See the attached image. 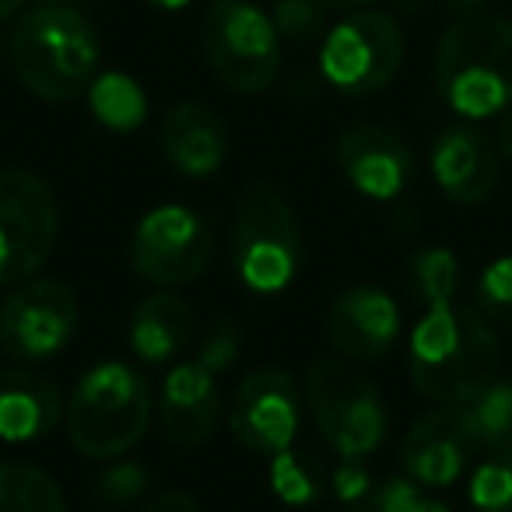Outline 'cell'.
I'll return each instance as SVG.
<instances>
[{
    "label": "cell",
    "instance_id": "cell-1",
    "mask_svg": "<svg viewBox=\"0 0 512 512\" xmlns=\"http://www.w3.org/2000/svg\"><path fill=\"white\" fill-rule=\"evenodd\" d=\"M407 369L421 397L460 407L491 386L502 369L495 323L470 302H432L407 344Z\"/></svg>",
    "mask_w": 512,
    "mask_h": 512
},
{
    "label": "cell",
    "instance_id": "cell-2",
    "mask_svg": "<svg viewBox=\"0 0 512 512\" xmlns=\"http://www.w3.org/2000/svg\"><path fill=\"white\" fill-rule=\"evenodd\" d=\"M435 88L460 120H491L512 109V22L463 15L439 39Z\"/></svg>",
    "mask_w": 512,
    "mask_h": 512
},
{
    "label": "cell",
    "instance_id": "cell-3",
    "mask_svg": "<svg viewBox=\"0 0 512 512\" xmlns=\"http://www.w3.org/2000/svg\"><path fill=\"white\" fill-rule=\"evenodd\" d=\"M8 57L15 78L32 95L46 102H71L99 78L102 43L95 25L78 8L43 4L15 25Z\"/></svg>",
    "mask_w": 512,
    "mask_h": 512
},
{
    "label": "cell",
    "instance_id": "cell-4",
    "mask_svg": "<svg viewBox=\"0 0 512 512\" xmlns=\"http://www.w3.org/2000/svg\"><path fill=\"white\" fill-rule=\"evenodd\" d=\"M151 414L148 379L127 362H99L67 400V439L88 460H116L144 439Z\"/></svg>",
    "mask_w": 512,
    "mask_h": 512
},
{
    "label": "cell",
    "instance_id": "cell-5",
    "mask_svg": "<svg viewBox=\"0 0 512 512\" xmlns=\"http://www.w3.org/2000/svg\"><path fill=\"white\" fill-rule=\"evenodd\" d=\"M232 264L242 285L256 295H278L299 278V218L274 183H256L242 193L232 228Z\"/></svg>",
    "mask_w": 512,
    "mask_h": 512
},
{
    "label": "cell",
    "instance_id": "cell-6",
    "mask_svg": "<svg viewBox=\"0 0 512 512\" xmlns=\"http://www.w3.org/2000/svg\"><path fill=\"white\" fill-rule=\"evenodd\" d=\"M306 407L341 460L372 456L390 428L379 390L344 358H316L306 376Z\"/></svg>",
    "mask_w": 512,
    "mask_h": 512
},
{
    "label": "cell",
    "instance_id": "cell-7",
    "mask_svg": "<svg viewBox=\"0 0 512 512\" xmlns=\"http://www.w3.org/2000/svg\"><path fill=\"white\" fill-rule=\"evenodd\" d=\"M204 53L211 71L239 95H260L281 71L274 18L249 0H214L204 15Z\"/></svg>",
    "mask_w": 512,
    "mask_h": 512
},
{
    "label": "cell",
    "instance_id": "cell-8",
    "mask_svg": "<svg viewBox=\"0 0 512 512\" xmlns=\"http://www.w3.org/2000/svg\"><path fill=\"white\" fill-rule=\"evenodd\" d=\"M404 64V32L383 11H355L323 36L320 74L334 92L362 99L397 78Z\"/></svg>",
    "mask_w": 512,
    "mask_h": 512
},
{
    "label": "cell",
    "instance_id": "cell-9",
    "mask_svg": "<svg viewBox=\"0 0 512 512\" xmlns=\"http://www.w3.org/2000/svg\"><path fill=\"white\" fill-rule=\"evenodd\" d=\"M60 232L57 193L32 169H0V285L29 281Z\"/></svg>",
    "mask_w": 512,
    "mask_h": 512
},
{
    "label": "cell",
    "instance_id": "cell-10",
    "mask_svg": "<svg viewBox=\"0 0 512 512\" xmlns=\"http://www.w3.org/2000/svg\"><path fill=\"white\" fill-rule=\"evenodd\" d=\"M214 253V232L193 207H151L134 228L130 264L148 285L183 288L207 271Z\"/></svg>",
    "mask_w": 512,
    "mask_h": 512
},
{
    "label": "cell",
    "instance_id": "cell-11",
    "mask_svg": "<svg viewBox=\"0 0 512 512\" xmlns=\"http://www.w3.org/2000/svg\"><path fill=\"white\" fill-rule=\"evenodd\" d=\"M81 306L71 285L29 278L0 302V348L18 362H43L74 341Z\"/></svg>",
    "mask_w": 512,
    "mask_h": 512
},
{
    "label": "cell",
    "instance_id": "cell-12",
    "mask_svg": "<svg viewBox=\"0 0 512 512\" xmlns=\"http://www.w3.org/2000/svg\"><path fill=\"white\" fill-rule=\"evenodd\" d=\"M302 425L299 383L288 369H256L239 383L228 407V428L235 442L260 456L285 453L295 446Z\"/></svg>",
    "mask_w": 512,
    "mask_h": 512
},
{
    "label": "cell",
    "instance_id": "cell-13",
    "mask_svg": "<svg viewBox=\"0 0 512 512\" xmlns=\"http://www.w3.org/2000/svg\"><path fill=\"white\" fill-rule=\"evenodd\" d=\"M334 158L351 190L379 204L397 200L414 179L411 144L376 123H355L344 130L334 144Z\"/></svg>",
    "mask_w": 512,
    "mask_h": 512
},
{
    "label": "cell",
    "instance_id": "cell-14",
    "mask_svg": "<svg viewBox=\"0 0 512 512\" xmlns=\"http://www.w3.org/2000/svg\"><path fill=\"white\" fill-rule=\"evenodd\" d=\"M327 337L348 362H379L400 337V309L390 292L376 285L344 288L327 316Z\"/></svg>",
    "mask_w": 512,
    "mask_h": 512
},
{
    "label": "cell",
    "instance_id": "cell-15",
    "mask_svg": "<svg viewBox=\"0 0 512 512\" xmlns=\"http://www.w3.org/2000/svg\"><path fill=\"white\" fill-rule=\"evenodd\" d=\"M474 439L456 407H435L407 428L400 442V463L411 481L425 488H453L470 467Z\"/></svg>",
    "mask_w": 512,
    "mask_h": 512
},
{
    "label": "cell",
    "instance_id": "cell-16",
    "mask_svg": "<svg viewBox=\"0 0 512 512\" xmlns=\"http://www.w3.org/2000/svg\"><path fill=\"white\" fill-rule=\"evenodd\" d=\"M432 179L456 204H481L495 193L502 151L474 123H453L432 144Z\"/></svg>",
    "mask_w": 512,
    "mask_h": 512
},
{
    "label": "cell",
    "instance_id": "cell-17",
    "mask_svg": "<svg viewBox=\"0 0 512 512\" xmlns=\"http://www.w3.org/2000/svg\"><path fill=\"white\" fill-rule=\"evenodd\" d=\"M155 407L165 439L176 442V446H200V442L211 439L221 414L218 376L204 369L197 358L172 365Z\"/></svg>",
    "mask_w": 512,
    "mask_h": 512
},
{
    "label": "cell",
    "instance_id": "cell-18",
    "mask_svg": "<svg viewBox=\"0 0 512 512\" xmlns=\"http://www.w3.org/2000/svg\"><path fill=\"white\" fill-rule=\"evenodd\" d=\"M162 151L172 169L190 179H207L228 158L225 120L204 102H179L162 123Z\"/></svg>",
    "mask_w": 512,
    "mask_h": 512
},
{
    "label": "cell",
    "instance_id": "cell-19",
    "mask_svg": "<svg viewBox=\"0 0 512 512\" xmlns=\"http://www.w3.org/2000/svg\"><path fill=\"white\" fill-rule=\"evenodd\" d=\"M64 400L50 376L32 369L0 372V439L36 442L57 428Z\"/></svg>",
    "mask_w": 512,
    "mask_h": 512
},
{
    "label": "cell",
    "instance_id": "cell-20",
    "mask_svg": "<svg viewBox=\"0 0 512 512\" xmlns=\"http://www.w3.org/2000/svg\"><path fill=\"white\" fill-rule=\"evenodd\" d=\"M193 337V309L179 295L155 292L130 316V351L144 365H169Z\"/></svg>",
    "mask_w": 512,
    "mask_h": 512
},
{
    "label": "cell",
    "instance_id": "cell-21",
    "mask_svg": "<svg viewBox=\"0 0 512 512\" xmlns=\"http://www.w3.org/2000/svg\"><path fill=\"white\" fill-rule=\"evenodd\" d=\"M456 411L477 449L491 456H512V379H495Z\"/></svg>",
    "mask_w": 512,
    "mask_h": 512
},
{
    "label": "cell",
    "instance_id": "cell-22",
    "mask_svg": "<svg viewBox=\"0 0 512 512\" xmlns=\"http://www.w3.org/2000/svg\"><path fill=\"white\" fill-rule=\"evenodd\" d=\"M88 106H92L95 120L116 134H130L148 120V95L123 71L99 74L88 88Z\"/></svg>",
    "mask_w": 512,
    "mask_h": 512
},
{
    "label": "cell",
    "instance_id": "cell-23",
    "mask_svg": "<svg viewBox=\"0 0 512 512\" xmlns=\"http://www.w3.org/2000/svg\"><path fill=\"white\" fill-rule=\"evenodd\" d=\"M0 512H67L64 491L32 463H0Z\"/></svg>",
    "mask_w": 512,
    "mask_h": 512
},
{
    "label": "cell",
    "instance_id": "cell-24",
    "mask_svg": "<svg viewBox=\"0 0 512 512\" xmlns=\"http://www.w3.org/2000/svg\"><path fill=\"white\" fill-rule=\"evenodd\" d=\"M407 281L421 306L449 302L460 292V260L446 246H425L407 260Z\"/></svg>",
    "mask_w": 512,
    "mask_h": 512
},
{
    "label": "cell",
    "instance_id": "cell-25",
    "mask_svg": "<svg viewBox=\"0 0 512 512\" xmlns=\"http://www.w3.org/2000/svg\"><path fill=\"white\" fill-rule=\"evenodd\" d=\"M271 488L285 505H313L323 495V470L309 453L288 446L271 456Z\"/></svg>",
    "mask_w": 512,
    "mask_h": 512
},
{
    "label": "cell",
    "instance_id": "cell-26",
    "mask_svg": "<svg viewBox=\"0 0 512 512\" xmlns=\"http://www.w3.org/2000/svg\"><path fill=\"white\" fill-rule=\"evenodd\" d=\"M467 498L474 512H512V456H488L477 463Z\"/></svg>",
    "mask_w": 512,
    "mask_h": 512
},
{
    "label": "cell",
    "instance_id": "cell-27",
    "mask_svg": "<svg viewBox=\"0 0 512 512\" xmlns=\"http://www.w3.org/2000/svg\"><path fill=\"white\" fill-rule=\"evenodd\" d=\"M362 512H453V509L442 498L428 495L425 484L411 481L407 474H393L383 484H376V491L362 505Z\"/></svg>",
    "mask_w": 512,
    "mask_h": 512
},
{
    "label": "cell",
    "instance_id": "cell-28",
    "mask_svg": "<svg viewBox=\"0 0 512 512\" xmlns=\"http://www.w3.org/2000/svg\"><path fill=\"white\" fill-rule=\"evenodd\" d=\"M474 306L491 323H502L512 330V256H498L484 267L474 288Z\"/></svg>",
    "mask_w": 512,
    "mask_h": 512
},
{
    "label": "cell",
    "instance_id": "cell-29",
    "mask_svg": "<svg viewBox=\"0 0 512 512\" xmlns=\"http://www.w3.org/2000/svg\"><path fill=\"white\" fill-rule=\"evenodd\" d=\"M151 488V474L144 463L137 460H120L106 470V474L95 481V491H99L102 502L109 505H130Z\"/></svg>",
    "mask_w": 512,
    "mask_h": 512
},
{
    "label": "cell",
    "instance_id": "cell-30",
    "mask_svg": "<svg viewBox=\"0 0 512 512\" xmlns=\"http://www.w3.org/2000/svg\"><path fill=\"white\" fill-rule=\"evenodd\" d=\"M323 4L320 0H278L274 8V29L278 36L292 39V43H309V39L323 36Z\"/></svg>",
    "mask_w": 512,
    "mask_h": 512
},
{
    "label": "cell",
    "instance_id": "cell-31",
    "mask_svg": "<svg viewBox=\"0 0 512 512\" xmlns=\"http://www.w3.org/2000/svg\"><path fill=\"white\" fill-rule=\"evenodd\" d=\"M235 358H239V330L228 320L211 323V330H207L197 348V362L204 365V369H211L214 376H221V372L232 369Z\"/></svg>",
    "mask_w": 512,
    "mask_h": 512
},
{
    "label": "cell",
    "instance_id": "cell-32",
    "mask_svg": "<svg viewBox=\"0 0 512 512\" xmlns=\"http://www.w3.org/2000/svg\"><path fill=\"white\" fill-rule=\"evenodd\" d=\"M376 491V481H372L369 467L362 460H341V467L334 470V498L344 505V509H358L369 502V495Z\"/></svg>",
    "mask_w": 512,
    "mask_h": 512
},
{
    "label": "cell",
    "instance_id": "cell-33",
    "mask_svg": "<svg viewBox=\"0 0 512 512\" xmlns=\"http://www.w3.org/2000/svg\"><path fill=\"white\" fill-rule=\"evenodd\" d=\"M144 512H200V502L186 491H165Z\"/></svg>",
    "mask_w": 512,
    "mask_h": 512
},
{
    "label": "cell",
    "instance_id": "cell-34",
    "mask_svg": "<svg viewBox=\"0 0 512 512\" xmlns=\"http://www.w3.org/2000/svg\"><path fill=\"white\" fill-rule=\"evenodd\" d=\"M495 144H498V151H502V158H509V162H512V109H509V113H502Z\"/></svg>",
    "mask_w": 512,
    "mask_h": 512
},
{
    "label": "cell",
    "instance_id": "cell-35",
    "mask_svg": "<svg viewBox=\"0 0 512 512\" xmlns=\"http://www.w3.org/2000/svg\"><path fill=\"white\" fill-rule=\"evenodd\" d=\"M22 8H25V0H0V22H8V18H15Z\"/></svg>",
    "mask_w": 512,
    "mask_h": 512
},
{
    "label": "cell",
    "instance_id": "cell-36",
    "mask_svg": "<svg viewBox=\"0 0 512 512\" xmlns=\"http://www.w3.org/2000/svg\"><path fill=\"white\" fill-rule=\"evenodd\" d=\"M323 8H337V11H344V8H362V4H372V0H320Z\"/></svg>",
    "mask_w": 512,
    "mask_h": 512
},
{
    "label": "cell",
    "instance_id": "cell-37",
    "mask_svg": "<svg viewBox=\"0 0 512 512\" xmlns=\"http://www.w3.org/2000/svg\"><path fill=\"white\" fill-rule=\"evenodd\" d=\"M151 8H158V11H183L190 0H148Z\"/></svg>",
    "mask_w": 512,
    "mask_h": 512
},
{
    "label": "cell",
    "instance_id": "cell-38",
    "mask_svg": "<svg viewBox=\"0 0 512 512\" xmlns=\"http://www.w3.org/2000/svg\"><path fill=\"white\" fill-rule=\"evenodd\" d=\"M449 4H453V8H477V4H484V0H449Z\"/></svg>",
    "mask_w": 512,
    "mask_h": 512
},
{
    "label": "cell",
    "instance_id": "cell-39",
    "mask_svg": "<svg viewBox=\"0 0 512 512\" xmlns=\"http://www.w3.org/2000/svg\"><path fill=\"white\" fill-rule=\"evenodd\" d=\"M43 4H57V8H74V4H81V0H43Z\"/></svg>",
    "mask_w": 512,
    "mask_h": 512
}]
</instances>
